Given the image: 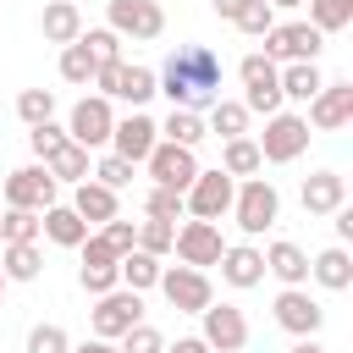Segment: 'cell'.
<instances>
[{
	"mask_svg": "<svg viewBox=\"0 0 353 353\" xmlns=\"http://www.w3.org/2000/svg\"><path fill=\"white\" fill-rule=\"evenodd\" d=\"M154 88H160L171 105L204 116V110L221 99V55H215L210 44H176V50L165 55V66L154 72Z\"/></svg>",
	"mask_w": 353,
	"mask_h": 353,
	"instance_id": "obj_1",
	"label": "cell"
},
{
	"mask_svg": "<svg viewBox=\"0 0 353 353\" xmlns=\"http://www.w3.org/2000/svg\"><path fill=\"white\" fill-rule=\"evenodd\" d=\"M232 215H237L243 237H259V232H270V226H276V215H281V193H276V182H270V176H237Z\"/></svg>",
	"mask_w": 353,
	"mask_h": 353,
	"instance_id": "obj_2",
	"label": "cell"
},
{
	"mask_svg": "<svg viewBox=\"0 0 353 353\" xmlns=\"http://www.w3.org/2000/svg\"><path fill=\"white\" fill-rule=\"evenodd\" d=\"M254 143H259V160L265 165H292L309 149V121L292 116V110H276V116H265V132Z\"/></svg>",
	"mask_w": 353,
	"mask_h": 353,
	"instance_id": "obj_3",
	"label": "cell"
},
{
	"mask_svg": "<svg viewBox=\"0 0 353 353\" xmlns=\"http://www.w3.org/2000/svg\"><path fill=\"white\" fill-rule=\"evenodd\" d=\"M55 199H61V182L44 171V160L39 165H17L0 182V204H11V210H50Z\"/></svg>",
	"mask_w": 353,
	"mask_h": 353,
	"instance_id": "obj_4",
	"label": "cell"
},
{
	"mask_svg": "<svg viewBox=\"0 0 353 353\" xmlns=\"http://www.w3.org/2000/svg\"><path fill=\"white\" fill-rule=\"evenodd\" d=\"M232 193H237V176H226V171L215 165V171H199V176L188 182L182 204H188L193 221H221V215H232Z\"/></svg>",
	"mask_w": 353,
	"mask_h": 353,
	"instance_id": "obj_5",
	"label": "cell"
},
{
	"mask_svg": "<svg viewBox=\"0 0 353 353\" xmlns=\"http://www.w3.org/2000/svg\"><path fill=\"white\" fill-rule=\"evenodd\" d=\"M110 127H116V110H110L105 94H83L72 105V116H66V138L83 143V149H105L110 143Z\"/></svg>",
	"mask_w": 353,
	"mask_h": 353,
	"instance_id": "obj_6",
	"label": "cell"
},
{
	"mask_svg": "<svg viewBox=\"0 0 353 353\" xmlns=\"http://www.w3.org/2000/svg\"><path fill=\"white\" fill-rule=\"evenodd\" d=\"M143 320V298L132 292V287H110V292H99L94 298V314H88V325H94V336H105V342H116L127 325H138Z\"/></svg>",
	"mask_w": 353,
	"mask_h": 353,
	"instance_id": "obj_7",
	"label": "cell"
},
{
	"mask_svg": "<svg viewBox=\"0 0 353 353\" xmlns=\"http://www.w3.org/2000/svg\"><path fill=\"white\" fill-rule=\"evenodd\" d=\"M199 320H204V342H210V353H243L248 347V320H243V309L237 303H204L199 309Z\"/></svg>",
	"mask_w": 353,
	"mask_h": 353,
	"instance_id": "obj_8",
	"label": "cell"
},
{
	"mask_svg": "<svg viewBox=\"0 0 353 353\" xmlns=\"http://www.w3.org/2000/svg\"><path fill=\"white\" fill-rule=\"evenodd\" d=\"M154 287L165 292V303H171L176 314H199V309L215 298L210 276H204V270H193V265H171V270H160V281H154Z\"/></svg>",
	"mask_w": 353,
	"mask_h": 353,
	"instance_id": "obj_9",
	"label": "cell"
},
{
	"mask_svg": "<svg viewBox=\"0 0 353 353\" xmlns=\"http://www.w3.org/2000/svg\"><path fill=\"white\" fill-rule=\"evenodd\" d=\"M320 44H325V33H320L314 22H276V28L265 33V55H270L276 66H281V61H314Z\"/></svg>",
	"mask_w": 353,
	"mask_h": 353,
	"instance_id": "obj_10",
	"label": "cell"
},
{
	"mask_svg": "<svg viewBox=\"0 0 353 353\" xmlns=\"http://www.w3.org/2000/svg\"><path fill=\"white\" fill-rule=\"evenodd\" d=\"M270 309H276V325L287 336H320V325H325V309L309 298V287H281Z\"/></svg>",
	"mask_w": 353,
	"mask_h": 353,
	"instance_id": "obj_11",
	"label": "cell"
},
{
	"mask_svg": "<svg viewBox=\"0 0 353 353\" xmlns=\"http://www.w3.org/2000/svg\"><path fill=\"white\" fill-rule=\"evenodd\" d=\"M105 17H110V33H121V39H160L165 33L160 0H110Z\"/></svg>",
	"mask_w": 353,
	"mask_h": 353,
	"instance_id": "obj_12",
	"label": "cell"
},
{
	"mask_svg": "<svg viewBox=\"0 0 353 353\" xmlns=\"http://www.w3.org/2000/svg\"><path fill=\"white\" fill-rule=\"evenodd\" d=\"M143 165H149L154 188H176V193H188V182L199 176V160H193V149H188V143H165V138L149 149V160H143Z\"/></svg>",
	"mask_w": 353,
	"mask_h": 353,
	"instance_id": "obj_13",
	"label": "cell"
},
{
	"mask_svg": "<svg viewBox=\"0 0 353 353\" xmlns=\"http://www.w3.org/2000/svg\"><path fill=\"white\" fill-rule=\"evenodd\" d=\"M171 248H176V259L182 265H193V270H204V265H215L221 259V226L215 221H182L176 226V237H171Z\"/></svg>",
	"mask_w": 353,
	"mask_h": 353,
	"instance_id": "obj_14",
	"label": "cell"
},
{
	"mask_svg": "<svg viewBox=\"0 0 353 353\" xmlns=\"http://www.w3.org/2000/svg\"><path fill=\"white\" fill-rule=\"evenodd\" d=\"M314 132H342L353 121V83H320V94L309 99V116H303Z\"/></svg>",
	"mask_w": 353,
	"mask_h": 353,
	"instance_id": "obj_15",
	"label": "cell"
},
{
	"mask_svg": "<svg viewBox=\"0 0 353 353\" xmlns=\"http://www.w3.org/2000/svg\"><path fill=\"white\" fill-rule=\"evenodd\" d=\"M160 143V121L154 116H143V110H132V116H121L116 127H110V154H121V160H149V149Z\"/></svg>",
	"mask_w": 353,
	"mask_h": 353,
	"instance_id": "obj_16",
	"label": "cell"
},
{
	"mask_svg": "<svg viewBox=\"0 0 353 353\" xmlns=\"http://www.w3.org/2000/svg\"><path fill=\"white\" fill-rule=\"evenodd\" d=\"M215 265H221V281L237 287V292H248V287L265 281V254H259L254 243H232V248H221Z\"/></svg>",
	"mask_w": 353,
	"mask_h": 353,
	"instance_id": "obj_17",
	"label": "cell"
},
{
	"mask_svg": "<svg viewBox=\"0 0 353 353\" xmlns=\"http://www.w3.org/2000/svg\"><path fill=\"white\" fill-rule=\"evenodd\" d=\"M265 254V270L281 281V287H309V254L298 248V243H287V237H276L270 248H259Z\"/></svg>",
	"mask_w": 353,
	"mask_h": 353,
	"instance_id": "obj_18",
	"label": "cell"
},
{
	"mask_svg": "<svg viewBox=\"0 0 353 353\" xmlns=\"http://www.w3.org/2000/svg\"><path fill=\"white\" fill-rule=\"evenodd\" d=\"M39 232H44L55 248H77V243L88 237V221H83L72 204H61V199H55L50 210H39Z\"/></svg>",
	"mask_w": 353,
	"mask_h": 353,
	"instance_id": "obj_19",
	"label": "cell"
},
{
	"mask_svg": "<svg viewBox=\"0 0 353 353\" xmlns=\"http://www.w3.org/2000/svg\"><path fill=\"white\" fill-rule=\"evenodd\" d=\"M303 210L309 215H331L336 204H347V176H336V171H314V176H303Z\"/></svg>",
	"mask_w": 353,
	"mask_h": 353,
	"instance_id": "obj_20",
	"label": "cell"
},
{
	"mask_svg": "<svg viewBox=\"0 0 353 353\" xmlns=\"http://www.w3.org/2000/svg\"><path fill=\"white\" fill-rule=\"evenodd\" d=\"M72 210H77L88 226H105V221L116 215V188H105V182L83 176V182H72Z\"/></svg>",
	"mask_w": 353,
	"mask_h": 353,
	"instance_id": "obj_21",
	"label": "cell"
},
{
	"mask_svg": "<svg viewBox=\"0 0 353 353\" xmlns=\"http://www.w3.org/2000/svg\"><path fill=\"white\" fill-rule=\"evenodd\" d=\"M309 276H314L325 292H347V287H353V254H347V243H331L325 254H314V259H309Z\"/></svg>",
	"mask_w": 353,
	"mask_h": 353,
	"instance_id": "obj_22",
	"label": "cell"
},
{
	"mask_svg": "<svg viewBox=\"0 0 353 353\" xmlns=\"http://www.w3.org/2000/svg\"><path fill=\"white\" fill-rule=\"evenodd\" d=\"M154 94H160V88H154V72H149V66H138V61H121V66H116L110 99H127L132 110H143V105H149Z\"/></svg>",
	"mask_w": 353,
	"mask_h": 353,
	"instance_id": "obj_23",
	"label": "cell"
},
{
	"mask_svg": "<svg viewBox=\"0 0 353 353\" xmlns=\"http://www.w3.org/2000/svg\"><path fill=\"white\" fill-rule=\"evenodd\" d=\"M39 33H44L50 44H72V39L83 33V11H77V0H50L44 17H39Z\"/></svg>",
	"mask_w": 353,
	"mask_h": 353,
	"instance_id": "obj_24",
	"label": "cell"
},
{
	"mask_svg": "<svg viewBox=\"0 0 353 353\" xmlns=\"http://www.w3.org/2000/svg\"><path fill=\"white\" fill-rule=\"evenodd\" d=\"M276 77H281V99H303V105H309V99L320 94V83H325L314 61H281Z\"/></svg>",
	"mask_w": 353,
	"mask_h": 353,
	"instance_id": "obj_25",
	"label": "cell"
},
{
	"mask_svg": "<svg viewBox=\"0 0 353 353\" xmlns=\"http://www.w3.org/2000/svg\"><path fill=\"white\" fill-rule=\"evenodd\" d=\"M44 171H50L55 182H83V176L94 171V149H83V143H72V138H66V143L44 160Z\"/></svg>",
	"mask_w": 353,
	"mask_h": 353,
	"instance_id": "obj_26",
	"label": "cell"
},
{
	"mask_svg": "<svg viewBox=\"0 0 353 353\" xmlns=\"http://www.w3.org/2000/svg\"><path fill=\"white\" fill-rule=\"evenodd\" d=\"M0 270H6V281H39V270H44L39 243H0Z\"/></svg>",
	"mask_w": 353,
	"mask_h": 353,
	"instance_id": "obj_27",
	"label": "cell"
},
{
	"mask_svg": "<svg viewBox=\"0 0 353 353\" xmlns=\"http://www.w3.org/2000/svg\"><path fill=\"white\" fill-rule=\"evenodd\" d=\"M160 259L154 254H143V248H127L121 259H116V276H121V287H132V292H149L154 281H160Z\"/></svg>",
	"mask_w": 353,
	"mask_h": 353,
	"instance_id": "obj_28",
	"label": "cell"
},
{
	"mask_svg": "<svg viewBox=\"0 0 353 353\" xmlns=\"http://www.w3.org/2000/svg\"><path fill=\"white\" fill-rule=\"evenodd\" d=\"M204 132H210L204 116H199V110H182V105H171V116L160 121V138H165V143H188V149H199Z\"/></svg>",
	"mask_w": 353,
	"mask_h": 353,
	"instance_id": "obj_29",
	"label": "cell"
},
{
	"mask_svg": "<svg viewBox=\"0 0 353 353\" xmlns=\"http://www.w3.org/2000/svg\"><path fill=\"white\" fill-rule=\"evenodd\" d=\"M221 171H226V176H259V171H265L259 143H254V138H226V149H221Z\"/></svg>",
	"mask_w": 353,
	"mask_h": 353,
	"instance_id": "obj_30",
	"label": "cell"
},
{
	"mask_svg": "<svg viewBox=\"0 0 353 353\" xmlns=\"http://www.w3.org/2000/svg\"><path fill=\"white\" fill-rule=\"evenodd\" d=\"M204 127L221 132V138H248V105H243V99H215Z\"/></svg>",
	"mask_w": 353,
	"mask_h": 353,
	"instance_id": "obj_31",
	"label": "cell"
},
{
	"mask_svg": "<svg viewBox=\"0 0 353 353\" xmlns=\"http://www.w3.org/2000/svg\"><path fill=\"white\" fill-rule=\"evenodd\" d=\"M94 66H99V61L88 55V44H83V39H72V44H61V77H66V83H77V88H88V83H94Z\"/></svg>",
	"mask_w": 353,
	"mask_h": 353,
	"instance_id": "obj_32",
	"label": "cell"
},
{
	"mask_svg": "<svg viewBox=\"0 0 353 353\" xmlns=\"http://www.w3.org/2000/svg\"><path fill=\"white\" fill-rule=\"evenodd\" d=\"M0 243H39V210L0 204Z\"/></svg>",
	"mask_w": 353,
	"mask_h": 353,
	"instance_id": "obj_33",
	"label": "cell"
},
{
	"mask_svg": "<svg viewBox=\"0 0 353 353\" xmlns=\"http://www.w3.org/2000/svg\"><path fill=\"white\" fill-rule=\"evenodd\" d=\"M303 6H309V22H314L320 33L353 28V0H303Z\"/></svg>",
	"mask_w": 353,
	"mask_h": 353,
	"instance_id": "obj_34",
	"label": "cell"
},
{
	"mask_svg": "<svg viewBox=\"0 0 353 353\" xmlns=\"http://www.w3.org/2000/svg\"><path fill=\"white\" fill-rule=\"evenodd\" d=\"M143 215H149V221H171V226H176V221L188 215V204H182V193H176V188H149Z\"/></svg>",
	"mask_w": 353,
	"mask_h": 353,
	"instance_id": "obj_35",
	"label": "cell"
},
{
	"mask_svg": "<svg viewBox=\"0 0 353 353\" xmlns=\"http://www.w3.org/2000/svg\"><path fill=\"white\" fill-rule=\"evenodd\" d=\"M17 116H22L28 127L50 121V116H55V94H50V88H22V94H17Z\"/></svg>",
	"mask_w": 353,
	"mask_h": 353,
	"instance_id": "obj_36",
	"label": "cell"
},
{
	"mask_svg": "<svg viewBox=\"0 0 353 353\" xmlns=\"http://www.w3.org/2000/svg\"><path fill=\"white\" fill-rule=\"evenodd\" d=\"M116 347H121V353H165V336H160L149 320H138V325H127V331L116 336Z\"/></svg>",
	"mask_w": 353,
	"mask_h": 353,
	"instance_id": "obj_37",
	"label": "cell"
},
{
	"mask_svg": "<svg viewBox=\"0 0 353 353\" xmlns=\"http://www.w3.org/2000/svg\"><path fill=\"white\" fill-rule=\"evenodd\" d=\"M237 33H248V39H265L270 28H276V11L265 6V0H248L243 11H237V22H232Z\"/></svg>",
	"mask_w": 353,
	"mask_h": 353,
	"instance_id": "obj_38",
	"label": "cell"
},
{
	"mask_svg": "<svg viewBox=\"0 0 353 353\" xmlns=\"http://www.w3.org/2000/svg\"><path fill=\"white\" fill-rule=\"evenodd\" d=\"M171 237H176L171 221H138V248H143V254H154V259L171 254Z\"/></svg>",
	"mask_w": 353,
	"mask_h": 353,
	"instance_id": "obj_39",
	"label": "cell"
},
{
	"mask_svg": "<svg viewBox=\"0 0 353 353\" xmlns=\"http://www.w3.org/2000/svg\"><path fill=\"white\" fill-rule=\"evenodd\" d=\"M28 353H72V336H66L55 320H44V325L28 331Z\"/></svg>",
	"mask_w": 353,
	"mask_h": 353,
	"instance_id": "obj_40",
	"label": "cell"
},
{
	"mask_svg": "<svg viewBox=\"0 0 353 353\" xmlns=\"http://www.w3.org/2000/svg\"><path fill=\"white\" fill-rule=\"evenodd\" d=\"M83 44H88V55L105 66V61H121V33H110V28H88V33H77Z\"/></svg>",
	"mask_w": 353,
	"mask_h": 353,
	"instance_id": "obj_41",
	"label": "cell"
},
{
	"mask_svg": "<svg viewBox=\"0 0 353 353\" xmlns=\"http://www.w3.org/2000/svg\"><path fill=\"white\" fill-rule=\"evenodd\" d=\"M88 176H94V182H105V188H116V193H121V188H127V182H132V160H121V154H105V160H94V171H88Z\"/></svg>",
	"mask_w": 353,
	"mask_h": 353,
	"instance_id": "obj_42",
	"label": "cell"
},
{
	"mask_svg": "<svg viewBox=\"0 0 353 353\" xmlns=\"http://www.w3.org/2000/svg\"><path fill=\"white\" fill-rule=\"evenodd\" d=\"M28 143H33V154H39V160H50V154L66 143V127H55V116H50V121L28 127Z\"/></svg>",
	"mask_w": 353,
	"mask_h": 353,
	"instance_id": "obj_43",
	"label": "cell"
},
{
	"mask_svg": "<svg viewBox=\"0 0 353 353\" xmlns=\"http://www.w3.org/2000/svg\"><path fill=\"white\" fill-rule=\"evenodd\" d=\"M77 281H83V292H88V298H99V292H110V287H121V276H116V265H83V270H77Z\"/></svg>",
	"mask_w": 353,
	"mask_h": 353,
	"instance_id": "obj_44",
	"label": "cell"
},
{
	"mask_svg": "<svg viewBox=\"0 0 353 353\" xmlns=\"http://www.w3.org/2000/svg\"><path fill=\"white\" fill-rule=\"evenodd\" d=\"M99 237L116 248V254H127V248H138V226L132 221H121V215H110L105 226H99Z\"/></svg>",
	"mask_w": 353,
	"mask_h": 353,
	"instance_id": "obj_45",
	"label": "cell"
},
{
	"mask_svg": "<svg viewBox=\"0 0 353 353\" xmlns=\"http://www.w3.org/2000/svg\"><path fill=\"white\" fill-rule=\"evenodd\" d=\"M331 226H336V243H353V210H347V204L331 210Z\"/></svg>",
	"mask_w": 353,
	"mask_h": 353,
	"instance_id": "obj_46",
	"label": "cell"
},
{
	"mask_svg": "<svg viewBox=\"0 0 353 353\" xmlns=\"http://www.w3.org/2000/svg\"><path fill=\"white\" fill-rule=\"evenodd\" d=\"M165 353H210V342L204 336H176V342H165Z\"/></svg>",
	"mask_w": 353,
	"mask_h": 353,
	"instance_id": "obj_47",
	"label": "cell"
},
{
	"mask_svg": "<svg viewBox=\"0 0 353 353\" xmlns=\"http://www.w3.org/2000/svg\"><path fill=\"white\" fill-rule=\"evenodd\" d=\"M210 6H215V17H221V22H237V11H243L248 0H210Z\"/></svg>",
	"mask_w": 353,
	"mask_h": 353,
	"instance_id": "obj_48",
	"label": "cell"
},
{
	"mask_svg": "<svg viewBox=\"0 0 353 353\" xmlns=\"http://www.w3.org/2000/svg\"><path fill=\"white\" fill-rule=\"evenodd\" d=\"M72 353H121V347H116V342H105V336H88V342H77Z\"/></svg>",
	"mask_w": 353,
	"mask_h": 353,
	"instance_id": "obj_49",
	"label": "cell"
},
{
	"mask_svg": "<svg viewBox=\"0 0 353 353\" xmlns=\"http://www.w3.org/2000/svg\"><path fill=\"white\" fill-rule=\"evenodd\" d=\"M287 353H325V347H320V336H292Z\"/></svg>",
	"mask_w": 353,
	"mask_h": 353,
	"instance_id": "obj_50",
	"label": "cell"
},
{
	"mask_svg": "<svg viewBox=\"0 0 353 353\" xmlns=\"http://www.w3.org/2000/svg\"><path fill=\"white\" fill-rule=\"evenodd\" d=\"M265 6H270V11H298L303 0H265Z\"/></svg>",
	"mask_w": 353,
	"mask_h": 353,
	"instance_id": "obj_51",
	"label": "cell"
},
{
	"mask_svg": "<svg viewBox=\"0 0 353 353\" xmlns=\"http://www.w3.org/2000/svg\"><path fill=\"white\" fill-rule=\"evenodd\" d=\"M6 287H11V281H6V270H0V298H6Z\"/></svg>",
	"mask_w": 353,
	"mask_h": 353,
	"instance_id": "obj_52",
	"label": "cell"
}]
</instances>
